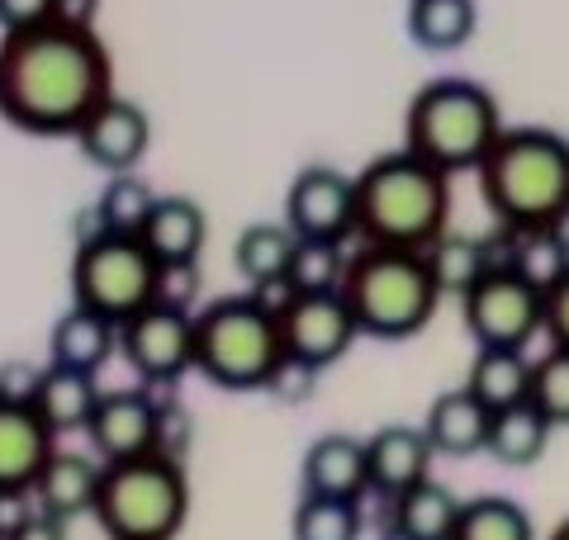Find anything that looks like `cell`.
Wrapping results in <instances>:
<instances>
[{
	"mask_svg": "<svg viewBox=\"0 0 569 540\" xmlns=\"http://www.w3.org/2000/svg\"><path fill=\"white\" fill-rule=\"evenodd\" d=\"M475 0H408V39L427 52H456L475 39Z\"/></svg>",
	"mask_w": 569,
	"mask_h": 540,
	"instance_id": "26",
	"label": "cell"
},
{
	"mask_svg": "<svg viewBox=\"0 0 569 540\" xmlns=\"http://www.w3.org/2000/svg\"><path fill=\"white\" fill-rule=\"evenodd\" d=\"M284 360L280 318L257 294H228L194 313V370L219 389H266Z\"/></svg>",
	"mask_w": 569,
	"mask_h": 540,
	"instance_id": "7",
	"label": "cell"
},
{
	"mask_svg": "<svg viewBox=\"0 0 569 540\" xmlns=\"http://www.w3.org/2000/svg\"><path fill=\"white\" fill-rule=\"evenodd\" d=\"M194 290H200V266H194V261H186V266H162V284H157V299L190 309Z\"/></svg>",
	"mask_w": 569,
	"mask_h": 540,
	"instance_id": "39",
	"label": "cell"
},
{
	"mask_svg": "<svg viewBox=\"0 0 569 540\" xmlns=\"http://www.w3.org/2000/svg\"><path fill=\"white\" fill-rule=\"evenodd\" d=\"M550 418L546 412L522 399V403H512V408H498L493 418H489V456L498 464H508V470H527V464H537L546 456V446H550Z\"/></svg>",
	"mask_w": 569,
	"mask_h": 540,
	"instance_id": "23",
	"label": "cell"
},
{
	"mask_svg": "<svg viewBox=\"0 0 569 540\" xmlns=\"http://www.w3.org/2000/svg\"><path fill=\"white\" fill-rule=\"evenodd\" d=\"M119 356L142 384H176L186 370H194V313L152 299L148 309L119 322Z\"/></svg>",
	"mask_w": 569,
	"mask_h": 540,
	"instance_id": "10",
	"label": "cell"
},
{
	"mask_svg": "<svg viewBox=\"0 0 569 540\" xmlns=\"http://www.w3.org/2000/svg\"><path fill=\"white\" fill-rule=\"evenodd\" d=\"M503 133V110L479 81L470 77H437L427 81L403 114V148H413L447 176L475 171L493 138Z\"/></svg>",
	"mask_w": 569,
	"mask_h": 540,
	"instance_id": "5",
	"label": "cell"
},
{
	"mask_svg": "<svg viewBox=\"0 0 569 540\" xmlns=\"http://www.w3.org/2000/svg\"><path fill=\"white\" fill-rule=\"evenodd\" d=\"M284 223L295 238H356V176L337 167H305L284 190Z\"/></svg>",
	"mask_w": 569,
	"mask_h": 540,
	"instance_id": "12",
	"label": "cell"
},
{
	"mask_svg": "<svg viewBox=\"0 0 569 540\" xmlns=\"http://www.w3.org/2000/svg\"><path fill=\"white\" fill-rule=\"evenodd\" d=\"M541 332L550 347H569V270L546 290V313H541Z\"/></svg>",
	"mask_w": 569,
	"mask_h": 540,
	"instance_id": "36",
	"label": "cell"
},
{
	"mask_svg": "<svg viewBox=\"0 0 569 540\" xmlns=\"http://www.w3.org/2000/svg\"><path fill=\"white\" fill-rule=\"evenodd\" d=\"M104 96H114V67L96 39V24L52 14L43 24L6 29L0 39V119L6 123L39 138L77 133Z\"/></svg>",
	"mask_w": 569,
	"mask_h": 540,
	"instance_id": "1",
	"label": "cell"
},
{
	"mask_svg": "<svg viewBox=\"0 0 569 540\" xmlns=\"http://www.w3.org/2000/svg\"><path fill=\"white\" fill-rule=\"evenodd\" d=\"M280 337H284V356H299L309 366L328 370L332 360L351 351L361 328H356L342 290H299L280 309Z\"/></svg>",
	"mask_w": 569,
	"mask_h": 540,
	"instance_id": "11",
	"label": "cell"
},
{
	"mask_svg": "<svg viewBox=\"0 0 569 540\" xmlns=\"http://www.w3.org/2000/svg\"><path fill=\"white\" fill-rule=\"evenodd\" d=\"M295 228L290 223H247L233 242V266L247 284L284 280L295 261Z\"/></svg>",
	"mask_w": 569,
	"mask_h": 540,
	"instance_id": "27",
	"label": "cell"
},
{
	"mask_svg": "<svg viewBox=\"0 0 569 540\" xmlns=\"http://www.w3.org/2000/svg\"><path fill=\"white\" fill-rule=\"evenodd\" d=\"M489 418L493 412L475 399L470 389H451L427 408V441H432L437 456H451V460H466V456H479L489 446Z\"/></svg>",
	"mask_w": 569,
	"mask_h": 540,
	"instance_id": "20",
	"label": "cell"
},
{
	"mask_svg": "<svg viewBox=\"0 0 569 540\" xmlns=\"http://www.w3.org/2000/svg\"><path fill=\"white\" fill-rule=\"evenodd\" d=\"M58 14V0H0V33L6 29H29Z\"/></svg>",
	"mask_w": 569,
	"mask_h": 540,
	"instance_id": "40",
	"label": "cell"
},
{
	"mask_svg": "<svg viewBox=\"0 0 569 540\" xmlns=\"http://www.w3.org/2000/svg\"><path fill=\"white\" fill-rule=\"evenodd\" d=\"M91 512L110 540H176L190 517V483L181 460L162 450L110 460L100 470Z\"/></svg>",
	"mask_w": 569,
	"mask_h": 540,
	"instance_id": "6",
	"label": "cell"
},
{
	"mask_svg": "<svg viewBox=\"0 0 569 540\" xmlns=\"http://www.w3.org/2000/svg\"><path fill=\"white\" fill-rule=\"evenodd\" d=\"M342 299L361 337L403 341V337H418L432 322L441 303V284L432 276V266H427V251L366 242L361 251L347 257Z\"/></svg>",
	"mask_w": 569,
	"mask_h": 540,
	"instance_id": "4",
	"label": "cell"
},
{
	"mask_svg": "<svg viewBox=\"0 0 569 540\" xmlns=\"http://www.w3.org/2000/svg\"><path fill=\"white\" fill-rule=\"evenodd\" d=\"M52 450H58V431L39 418V408L0 399V498H29Z\"/></svg>",
	"mask_w": 569,
	"mask_h": 540,
	"instance_id": "15",
	"label": "cell"
},
{
	"mask_svg": "<svg viewBox=\"0 0 569 540\" xmlns=\"http://www.w3.org/2000/svg\"><path fill=\"white\" fill-rule=\"evenodd\" d=\"M380 540H413V536H403V531H399V527H395V521H389V527H385V531H380Z\"/></svg>",
	"mask_w": 569,
	"mask_h": 540,
	"instance_id": "42",
	"label": "cell"
},
{
	"mask_svg": "<svg viewBox=\"0 0 569 540\" xmlns=\"http://www.w3.org/2000/svg\"><path fill=\"white\" fill-rule=\"evenodd\" d=\"M460 313H466L475 347H527L541 332L546 294L531 280H522L512 266H489L460 294Z\"/></svg>",
	"mask_w": 569,
	"mask_h": 540,
	"instance_id": "9",
	"label": "cell"
},
{
	"mask_svg": "<svg viewBox=\"0 0 569 540\" xmlns=\"http://www.w3.org/2000/svg\"><path fill=\"white\" fill-rule=\"evenodd\" d=\"M71 138H77V148H81V157L91 161V167L119 176V171H133L138 161L148 157V148H152V119L133 100L104 96L96 110L81 119V129Z\"/></svg>",
	"mask_w": 569,
	"mask_h": 540,
	"instance_id": "13",
	"label": "cell"
},
{
	"mask_svg": "<svg viewBox=\"0 0 569 540\" xmlns=\"http://www.w3.org/2000/svg\"><path fill=\"white\" fill-rule=\"evenodd\" d=\"M508 266L546 294L550 284H556L565 270H569V242H565V232L560 228H522V232H512V261Z\"/></svg>",
	"mask_w": 569,
	"mask_h": 540,
	"instance_id": "31",
	"label": "cell"
},
{
	"mask_svg": "<svg viewBox=\"0 0 569 540\" xmlns=\"http://www.w3.org/2000/svg\"><path fill=\"white\" fill-rule=\"evenodd\" d=\"M157 418H162V403L142 389H114L100 393V403L86 422V437H91L96 456L110 460H129V456H148L157 450Z\"/></svg>",
	"mask_w": 569,
	"mask_h": 540,
	"instance_id": "14",
	"label": "cell"
},
{
	"mask_svg": "<svg viewBox=\"0 0 569 540\" xmlns=\"http://www.w3.org/2000/svg\"><path fill=\"white\" fill-rule=\"evenodd\" d=\"M427 266H432L441 294H466L493 261H489V251H485V242H479V238H466V232L447 228L432 247H427Z\"/></svg>",
	"mask_w": 569,
	"mask_h": 540,
	"instance_id": "30",
	"label": "cell"
},
{
	"mask_svg": "<svg viewBox=\"0 0 569 540\" xmlns=\"http://www.w3.org/2000/svg\"><path fill=\"white\" fill-rule=\"evenodd\" d=\"M466 389L489 412L512 408V403L531 399V360L522 356V347H479Z\"/></svg>",
	"mask_w": 569,
	"mask_h": 540,
	"instance_id": "24",
	"label": "cell"
},
{
	"mask_svg": "<svg viewBox=\"0 0 569 540\" xmlns=\"http://www.w3.org/2000/svg\"><path fill=\"white\" fill-rule=\"evenodd\" d=\"M456 517H460V502L437 479H422L413 489H403L399 498H389V521L413 540H451Z\"/></svg>",
	"mask_w": 569,
	"mask_h": 540,
	"instance_id": "25",
	"label": "cell"
},
{
	"mask_svg": "<svg viewBox=\"0 0 569 540\" xmlns=\"http://www.w3.org/2000/svg\"><path fill=\"white\" fill-rule=\"evenodd\" d=\"M6 540H67V521L52 517V512H43V508H33V512H24V517L6 531Z\"/></svg>",
	"mask_w": 569,
	"mask_h": 540,
	"instance_id": "41",
	"label": "cell"
},
{
	"mask_svg": "<svg viewBox=\"0 0 569 540\" xmlns=\"http://www.w3.org/2000/svg\"><path fill=\"white\" fill-rule=\"evenodd\" d=\"M366 456H370V493L380 498H399L403 489L432 479V441H427L422 427H380L376 437L366 441Z\"/></svg>",
	"mask_w": 569,
	"mask_h": 540,
	"instance_id": "16",
	"label": "cell"
},
{
	"mask_svg": "<svg viewBox=\"0 0 569 540\" xmlns=\"http://www.w3.org/2000/svg\"><path fill=\"white\" fill-rule=\"evenodd\" d=\"M138 238L152 247V257L162 266H186V261H200L204 238H209V219L190 194H157V204Z\"/></svg>",
	"mask_w": 569,
	"mask_h": 540,
	"instance_id": "19",
	"label": "cell"
},
{
	"mask_svg": "<svg viewBox=\"0 0 569 540\" xmlns=\"http://www.w3.org/2000/svg\"><path fill=\"white\" fill-rule=\"evenodd\" d=\"M157 284H162V261L138 232L96 228L91 238H81L77 261H71V303L123 322L157 299Z\"/></svg>",
	"mask_w": 569,
	"mask_h": 540,
	"instance_id": "8",
	"label": "cell"
},
{
	"mask_svg": "<svg viewBox=\"0 0 569 540\" xmlns=\"http://www.w3.org/2000/svg\"><path fill=\"white\" fill-rule=\"evenodd\" d=\"M531 403L550 427H569V347H550L541 360H531Z\"/></svg>",
	"mask_w": 569,
	"mask_h": 540,
	"instance_id": "34",
	"label": "cell"
},
{
	"mask_svg": "<svg viewBox=\"0 0 569 540\" xmlns=\"http://www.w3.org/2000/svg\"><path fill=\"white\" fill-rule=\"evenodd\" d=\"M299 479H305V493H328V498H356L361 502L370 493V456L366 441L356 437H318L305 450V464H299Z\"/></svg>",
	"mask_w": 569,
	"mask_h": 540,
	"instance_id": "17",
	"label": "cell"
},
{
	"mask_svg": "<svg viewBox=\"0 0 569 540\" xmlns=\"http://www.w3.org/2000/svg\"><path fill=\"white\" fill-rule=\"evenodd\" d=\"M186 446H190V418H186V408L162 403V418H157V450L181 460Z\"/></svg>",
	"mask_w": 569,
	"mask_h": 540,
	"instance_id": "38",
	"label": "cell"
},
{
	"mask_svg": "<svg viewBox=\"0 0 569 540\" xmlns=\"http://www.w3.org/2000/svg\"><path fill=\"white\" fill-rule=\"evenodd\" d=\"M318 366H309V360H299V356H284L280 366L271 370V380H266V393H276L280 403H309L313 399V389H318Z\"/></svg>",
	"mask_w": 569,
	"mask_h": 540,
	"instance_id": "35",
	"label": "cell"
},
{
	"mask_svg": "<svg viewBox=\"0 0 569 540\" xmlns=\"http://www.w3.org/2000/svg\"><path fill=\"white\" fill-rule=\"evenodd\" d=\"M100 470L104 460H91L81 450H52L39 479H33V508H43L62 521L91 512L100 493Z\"/></svg>",
	"mask_w": 569,
	"mask_h": 540,
	"instance_id": "18",
	"label": "cell"
},
{
	"mask_svg": "<svg viewBox=\"0 0 569 540\" xmlns=\"http://www.w3.org/2000/svg\"><path fill=\"white\" fill-rule=\"evenodd\" d=\"M451 540H537V527H531L522 502H512L503 493H485V498L460 502Z\"/></svg>",
	"mask_w": 569,
	"mask_h": 540,
	"instance_id": "28",
	"label": "cell"
},
{
	"mask_svg": "<svg viewBox=\"0 0 569 540\" xmlns=\"http://www.w3.org/2000/svg\"><path fill=\"white\" fill-rule=\"evenodd\" d=\"M550 540H569V517L560 521V527H556V531H550Z\"/></svg>",
	"mask_w": 569,
	"mask_h": 540,
	"instance_id": "43",
	"label": "cell"
},
{
	"mask_svg": "<svg viewBox=\"0 0 569 540\" xmlns=\"http://www.w3.org/2000/svg\"><path fill=\"white\" fill-rule=\"evenodd\" d=\"M342 242L328 238H299L295 242V261H290V284L295 290H342Z\"/></svg>",
	"mask_w": 569,
	"mask_h": 540,
	"instance_id": "33",
	"label": "cell"
},
{
	"mask_svg": "<svg viewBox=\"0 0 569 540\" xmlns=\"http://www.w3.org/2000/svg\"><path fill=\"white\" fill-rule=\"evenodd\" d=\"M0 540H6V531H0Z\"/></svg>",
	"mask_w": 569,
	"mask_h": 540,
	"instance_id": "44",
	"label": "cell"
},
{
	"mask_svg": "<svg viewBox=\"0 0 569 540\" xmlns=\"http://www.w3.org/2000/svg\"><path fill=\"white\" fill-rule=\"evenodd\" d=\"M39 380H43L39 366H24V360H6V366H0V399H10V403H33V393H39Z\"/></svg>",
	"mask_w": 569,
	"mask_h": 540,
	"instance_id": "37",
	"label": "cell"
},
{
	"mask_svg": "<svg viewBox=\"0 0 569 540\" xmlns=\"http://www.w3.org/2000/svg\"><path fill=\"white\" fill-rule=\"evenodd\" d=\"M451 223V176L413 148L385 152L356 176V238L427 251Z\"/></svg>",
	"mask_w": 569,
	"mask_h": 540,
	"instance_id": "3",
	"label": "cell"
},
{
	"mask_svg": "<svg viewBox=\"0 0 569 540\" xmlns=\"http://www.w3.org/2000/svg\"><path fill=\"white\" fill-rule=\"evenodd\" d=\"M152 204H157V194H152L148 180H138L133 171H119V176H110V186L100 190L96 223L110 228V232H142Z\"/></svg>",
	"mask_w": 569,
	"mask_h": 540,
	"instance_id": "32",
	"label": "cell"
},
{
	"mask_svg": "<svg viewBox=\"0 0 569 540\" xmlns=\"http://www.w3.org/2000/svg\"><path fill=\"white\" fill-rule=\"evenodd\" d=\"M96 403H100V389H96L91 370L48 360V370L39 380V393H33V408H39V418L58 431V437H62V431H86Z\"/></svg>",
	"mask_w": 569,
	"mask_h": 540,
	"instance_id": "22",
	"label": "cell"
},
{
	"mask_svg": "<svg viewBox=\"0 0 569 540\" xmlns=\"http://www.w3.org/2000/svg\"><path fill=\"white\" fill-rule=\"evenodd\" d=\"M366 517L356 498H328L305 493L290 517V540H361Z\"/></svg>",
	"mask_w": 569,
	"mask_h": 540,
	"instance_id": "29",
	"label": "cell"
},
{
	"mask_svg": "<svg viewBox=\"0 0 569 540\" xmlns=\"http://www.w3.org/2000/svg\"><path fill=\"white\" fill-rule=\"evenodd\" d=\"M479 194L508 232L565 228L569 219V138L556 129H503L475 167Z\"/></svg>",
	"mask_w": 569,
	"mask_h": 540,
	"instance_id": "2",
	"label": "cell"
},
{
	"mask_svg": "<svg viewBox=\"0 0 569 540\" xmlns=\"http://www.w3.org/2000/svg\"><path fill=\"white\" fill-rule=\"evenodd\" d=\"M114 351H119V322H110L96 309H86V303H71V309L52 322L48 356L58 360V366H77V370L100 374V366Z\"/></svg>",
	"mask_w": 569,
	"mask_h": 540,
	"instance_id": "21",
	"label": "cell"
}]
</instances>
